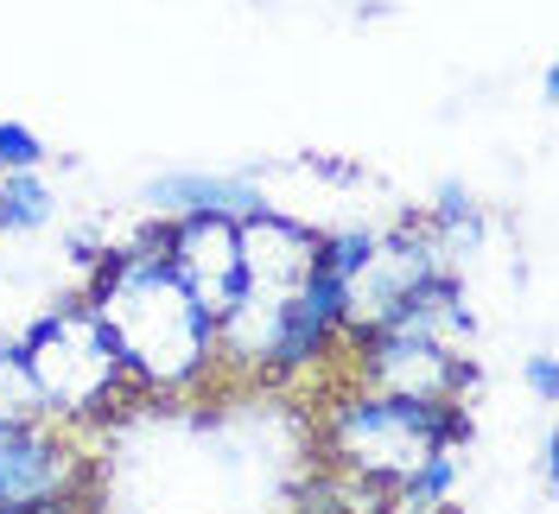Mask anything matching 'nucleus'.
<instances>
[{
    "label": "nucleus",
    "instance_id": "obj_1",
    "mask_svg": "<svg viewBox=\"0 0 559 514\" xmlns=\"http://www.w3.org/2000/svg\"><path fill=\"white\" fill-rule=\"evenodd\" d=\"M83 306L103 318V331L115 337L146 401H178V394H198L204 381L223 375L216 369V318L173 274L159 229L121 241V248H103L90 261Z\"/></svg>",
    "mask_w": 559,
    "mask_h": 514
},
{
    "label": "nucleus",
    "instance_id": "obj_2",
    "mask_svg": "<svg viewBox=\"0 0 559 514\" xmlns=\"http://www.w3.org/2000/svg\"><path fill=\"white\" fill-rule=\"evenodd\" d=\"M471 432L477 426H471V407L464 401H414V394L356 387L344 401H331L324 426H318V445H324V464L337 477L394 489L432 445L471 451Z\"/></svg>",
    "mask_w": 559,
    "mask_h": 514
},
{
    "label": "nucleus",
    "instance_id": "obj_3",
    "mask_svg": "<svg viewBox=\"0 0 559 514\" xmlns=\"http://www.w3.org/2000/svg\"><path fill=\"white\" fill-rule=\"evenodd\" d=\"M20 356L33 369V387L45 401V419L58 426H90V419H108L121 413V401H146L121 362L115 337L103 331V318L70 299L58 311H38L20 337Z\"/></svg>",
    "mask_w": 559,
    "mask_h": 514
},
{
    "label": "nucleus",
    "instance_id": "obj_4",
    "mask_svg": "<svg viewBox=\"0 0 559 514\" xmlns=\"http://www.w3.org/2000/svg\"><path fill=\"white\" fill-rule=\"evenodd\" d=\"M349 349H356L362 387H376V394H414V401H471L477 394V362L452 343L419 337V331L376 324V331L349 337Z\"/></svg>",
    "mask_w": 559,
    "mask_h": 514
},
{
    "label": "nucleus",
    "instance_id": "obj_5",
    "mask_svg": "<svg viewBox=\"0 0 559 514\" xmlns=\"http://www.w3.org/2000/svg\"><path fill=\"white\" fill-rule=\"evenodd\" d=\"M445 274V254L432 248L426 236V223H394V229H376V248H369V261L344 279V343L362 337V331H376L394 318V306L414 292L419 279ZM457 274V267H452Z\"/></svg>",
    "mask_w": 559,
    "mask_h": 514
},
{
    "label": "nucleus",
    "instance_id": "obj_6",
    "mask_svg": "<svg viewBox=\"0 0 559 514\" xmlns=\"http://www.w3.org/2000/svg\"><path fill=\"white\" fill-rule=\"evenodd\" d=\"M83 482H90V457L58 419H13L0 432V509L76 502Z\"/></svg>",
    "mask_w": 559,
    "mask_h": 514
},
{
    "label": "nucleus",
    "instance_id": "obj_7",
    "mask_svg": "<svg viewBox=\"0 0 559 514\" xmlns=\"http://www.w3.org/2000/svg\"><path fill=\"white\" fill-rule=\"evenodd\" d=\"M159 248H166L173 274L185 279V292L210 318H223L242 299V236H236V216H173V223H159Z\"/></svg>",
    "mask_w": 559,
    "mask_h": 514
},
{
    "label": "nucleus",
    "instance_id": "obj_8",
    "mask_svg": "<svg viewBox=\"0 0 559 514\" xmlns=\"http://www.w3.org/2000/svg\"><path fill=\"white\" fill-rule=\"evenodd\" d=\"M236 236H242V292H254V299H293L318 274L324 229L286 216V210H248V216H236Z\"/></svg>",
    "mask_w": 559,
    "mask_h": 514
},
{
    "label": "nucleus",
    "instance_id": "obj_9",
    "mask_svg": "<svg viewBox=\"0 0 559 514\" xmlns=\"http://www.w3.org/2000/svg\"><path fill=\"white\" fill-rule=\"evenodd\" d=\"M140 204L153 223H173V216H248V210H261V184L248 178V171H159V178H146L140 184Z\"/></svg>",
    "mask_w": 559,
    "mask_h": 514
},
{
    "label": "nucleus",
    "instance_id": "obj_10",
    "mask_svg": "<svg viewBox=\"0 0 559 514\" xmlns=\"http://www.w3.org/2000/svg\"><path fill=\"white\" fill-rule=\"evenodd\" d=\"M457 482H464V445H432L407 477L388 489V514H439V509H452Z\"/></svg>",
    "mask_w": 559,
    "mask_h": 514
},
{
    "label": "nucleus",
    "instance_id": "obj_11",
    "mask_svg": "<svg viewBox=\"0 0 559 514\" xmlns=\"http://www.w3.org/2000/svg\"><path fill=\"white\" fill-rule=\"evenodd\" d=\"M426 223V236H432V248L445 254V267H457V261H471L477 248H484L489 236V216L484 204L464 191V184H439V198H432V210L419 216Z\"/></svg>",
    "mask_w": 559,
    "mask_h": 514
},
{
    "label": "nucleus",
    "instance_id": "obj_12",
    "mask_svg": "<svg viewBox=\"0 0 559 514\" xmlns=\"http://www.w3.org/2000/svg\"><path fill=\"white\" fill-rule=\"evenodd\" d=\"M58 223V191L45 166L38 171H0V236H38Z\"/></svg>",
    "mask_w": 559,
    "mask_h": 514
},
{
    "label": "nucleus",
    "instance_id": "obj_13",
    "mask_svg": "<svg viewBox=\"0 0 559 514\" xmlns=\"http://www.w3.org/2000/svg\"><path fill=\"white\" fill-rule=\"evenodd\" d=\"M0 413H7V419H45V401H38L20 343H0Z\"/></svg>",
    "mask_w": 559,
    "mask_h": 514
},
{
    "label": "nucleus",
    "instance_id": "obj_14",
    "mask_svg": "<svg viewBox=\"0 0 559 514\" xmlns=\"http://www.w3.org/2000/svg\"><path fill=\"white\" fill-rule=\"evenodd\" d=\"M51 159V146L26 121H0V171H38Z\"/></svg>",
    "mask_w": 559,
    "mask_h": 514
},
{
    "label": "nucleus",
    "instance_id": "obj_15",
    "mask_svg": "<svg viewBox=\"0 0 559 514\" xmlns=\"http://www.w3.org/2000/svg\"><path fill=\"white\" fill-rule=\"evenodd\" d=\"M522 381L534 387V401H540V407H554V401H559V362L547 356V349H540V356H527Z\"/></svg>",
    "mask_w": 559,
    "mask_h": 514
},
{
    "label": "nucleus",
    "instance_id": "obj_16",
    "mask_svg": "<svg viewBox=\"0 0 559 514\" xmlns=\"http://www.w3.org/2000/svg\"><path fill=\"white\" fill-rule=\"evenodd\" d=\"M554 477H559V445H554V432H547V439H540V482L554 489Z\"/></svg>",
    "mask_w": 559,
    "mask_h": 514
},
{
    "label": "nucleus",
    "instance_id": "obj_17",
    "mask_svg": "<svg viewBox=\"0 0 559 514\" xmlns=\"http://www.w3.org/2000/svg\"><path fill=\"white\" fill-rule=\"evenodd\" d=\"M0 514H76V502H26V509H0Z\"/></svg>",
    "mask_w": 559,
    "mask_h": 514
}]
</instances>
